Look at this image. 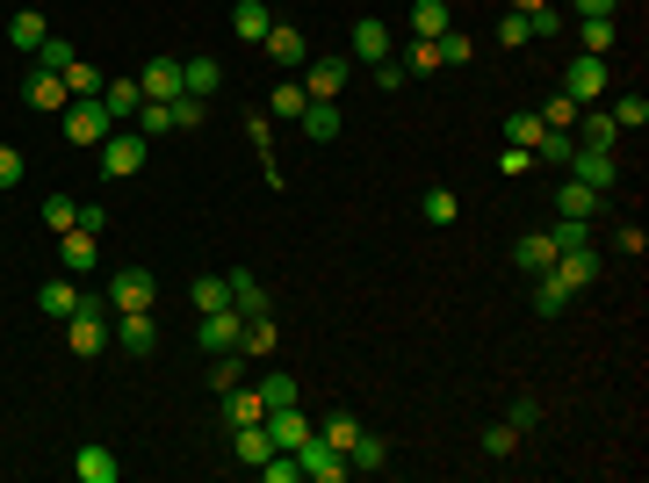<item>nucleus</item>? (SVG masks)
I'll list each match as a JSON object with an SVG mask.
<instances>
[{
    "label": "nucleus",
    "instance_id": "nucleus-1",
    "mask_svg": "<svg viewBox=\"0 0 649 483\" xmlns=\"http://www.w3.org/2000/svg\"><path fill=\"white\" fill-rule=\"evenodd\" d=\"M109 325H116V310H109V289H87L80 310L65 318V346H73L80 361H94V354H109Z\"/></svg>",
    "mask_w": 649,
    "mask_h": 483
},
{
    "label": "nucleus",
    "instance_id": "nucleus-5",
    "mask_svg": "<svg viewBox=\"0 0 649 483\" xmlns=\"http://www.w3.org/2000/svg\"><path fill=\"white\" fill-rule=\"evenodd\" d=\"M152 303H160L152 267H116V282H109V310H152Z\"/></svg>",
    "mask_w": 649,
    "mask_h": 483
},
{
    "label": "nucleus",
    "instance_id": "nucleus-47",
    "mask_svg": "<svg viewBox=\"0 0 649 483\" xmlns=\"http://www.w3.org/2000/svg\"><path fill=\"white\" fill-rule=\"evenodd\" d=\"M548 239H556V253H570V245H591V224H577V217H556V231H548Z\"/></svg>",
    "mask_w": 649,
    "mask_h": 483
},
{
    "label": "nucleus",
    "instance_id": "nucleus-38",
    "mask_svg": "<svg viewBox=\"0 0 649 483\" xmlns=\"http://www.w3.org/2000/svg\"><path fill=\"white\" fill-rule=\"evenodd\" d=\"M310 433H318V441H332V447L346 455V447H354V433H361V419H354V411H332V419L310 425Z\"/></svg>",
    "mask_w": 649,
    "mask_h": 483
},
{
    "label": "nucleus",
    "instance_id": "nucleus-40",
    "mask_svg": "<svg viewBox=\"0 0 649 483\" xmlns=\"http://www.w3.org/2000/svg\"><path fill=\"white\" fill-rule=\"evenodd\" d=\"M570 152H577V138H570V130H548V123H542V144H534V160L570 166Z\"/></svg>",
    "mask_w": 649,
    "mask_h": 483
},
{
    "label": "nucleus",
    "instance_id": "nucleus-51",
    "mask_svg": "<svg viewBox=\"0 0 649 483\" xmlns=\"http://www.w3.org/2000/svg\"><path fill=\"white\" fill-rule=\"evenodd\" d=\"M498 43H506V51H520V43H534V29H527V15H520V8H512V15L498 22Z\"/></svg>",
    "mask_w": 649,
    "mask_h": 483
},
{
    "label": "nucleus",
    "instance_id": "nucleus-46",
    "mask_svg": "<svg viewBox=\"0 0 649 483\" xmlns=\"http://www.w3.org/2000/svg\"><path fill=\"white\" fill-rule=\"evenodd\" d=\"M405 73H441V51H433V37H411V43H405Z\"/></svg>",
    "mask_w": 649,
    "mask_h": 483
},
{
    "label": "nucleus",
    "instance_id": "nucleus-34",
    "mask_svg": "<svg viewBox=\"0 0 649 483\" xmlns=\"http://www.w3.org/2000/svg\"><path fill=\"white\" fill-rule=\"evenodd\" d=\"M43 37H51V22H43L37 15V8H22V15L15 22H8V43H15V51H37V43Z\"/></svg>",
    "mask_w": 649,
    "mask_h": 483
},
{
    "label": "nucleus",
    "instance_id": "nucleus-7",
    "mask_svg": "<svg viewBox=\"0 0 649 483\" xmlns=\"http://www.w3.org/2000/svg\"><path fill=\"white\" fill-rule=\"evenodd\" d=\"M563 94L577 101V109H599V101H607V59H570V73H563Z\"/></svg>",
    "mask_w": 649,
    "mask_h": 483
},
{
    "label": "nucleus",
    "instance_id": "nucleus-59",
    "mask_svg": "<svg viewBox=\"0 0 649 483\" xmlns=\"http://www.w3.org/2000/svg\"><path fill=\"white\" fill-rule=\"evenodd\" d=\"M621 0H577V15H613Z\"/></svg>",
    "mask_w": 649,
    "mask_h": 483
},
{
    "label": "nucleus",
    "instance_id": "nucleus-3",
    "mask_svg": "<svg viewBox=\"0 0 649 483\" xmlns=\"http://www.w3.org/2000/svg\"><path fill=\"white\" fill-rule=\"evenodd\" d=\"M94 152H102V181H130V174H144V152H152V138H138V130H109Z\"/></svg>",
    "mask_w": 649,
    "mask_h": 483
},
{
    "label": "nucleus",
    "instance_id": "nucleus-43",
    "mask_svg": "<svg viewBox=\"0 0 649 483\" xmlns=\"http://www.w3.org/2000/svg\"><path fill=\"white\" fill-rule=\"evenodd\" d=\"M43 224H51V231H73V224H80V202L73 195H43Z\"/></svg>",
    "mask_w": 649,
    "mask_h": 483
},
{
    "label": "nucleus",
    "instance_id": "nucleus-13",
    "mask_svg": "<svg viewBox=\"0 0 649 483\" xmlns=\"http://www.w3.org/2000/svg\"><path fill=\"white\" fill-rule=\"evenodd\" d=\"M102 109H109V123H116V130H123L130 116H138V109H144V87H138V73H116V80L102 87Z\"/></svg>",
    "mask_w": 649,
    "mask_h": 483
},
{
    "label": "nucleus",
    "instance_id": "nucleus-33",
    "mask_svg": "<svg viewBox=\"0 0 649 483\" xmlns=\"http://www.w3.org/2000/svg\"><path fill=\"white\" fill-rule=\"evenodd\" d=\"M419 217L427 224H462V195H455V188H427V195H419Z\"/></svg>",
    "mask_w": 649,
    "mask_h": 483
},
{
    "label": "nucleus",
    "instance_id": "nucleus-44",
    "mask_svg": "<svg viewBox=\"0 0 649 483\" xmlns=\"http://www.w3.org/2000/svg\"><path fill=\"white\" fill-rule=\"evenodd\" d=\"M209 123V101H195V94H174V130H203Z\"/></svg>",
    "mask_w": 649,
    "mask_h": 483
},
{
    "label": "nucleus",
    "instance_id": "nucleus-60",
    "mask_svg": "<svg viewBox=\"0 0 649 483\" xmlns=\"http://www.w3.org/2000/svg\"><path fill=\"white\" fill-rule=\"evenodd\" d=\"M512 8H520V15H534V8H548V0H512Z\"/></svg>",
    "mask_w": 649,
    "mask_h": 483
},
{
    "label": "nucleus",
    "instance_id": "nucleus-23",
    "mask_svg": "<svg viewBox=\"0 0 649 483\" xmlns=\"http://www.w3.org/2000/svg\"><path fill=\"white\" fill-rule=\"evenodd\" d=\"M577 144H591V152H613L621 144V130H613V116H599V109H577V130H570Z\"/></svg>",
    "mask_w": 649,
    "mask_h": 483
},
{
    "label": "nucleus",
    "instance_id": "nucleus-20",
    "mask_svg": "<svg viewBox=\"0 0 649 483\" xmlns=\"http://www.w3.org/2000/svg\"><path fill=\"white\" fill-rule=\"evenodd\" d=\"M80 296H87V289H73V282H59V275H51V282L37 289V310H43L51 325H65L73 310H80Z\"/></svg>",
    "mask_w": 649,
    "mask_h": 483
},
{
    "label": "nucleus",
    "instance_id": "nucleus-55",
    "mask_svg": "<svg viewBox=\"0 0 649 483\" xmlns=\"http://www.w3.org/2000/svg\"><path fill=\"white\" fill-rule=\"evenodd\" d=\"M8 188H22V152L15 144H0V195H8Z\"/></svg>",
    "mask_w": 649,
    "mask_h": 483
},
{
    "label": "nucleus",
    "instance_id": "nucleus-12",
    "mask_svg": "<svg viewBox=\"0 0 649 483\" xmlns=\"http://www.w3.org/2000/svg\"><path fill=\"white\" fill-rule=\"evenodd\" d=\"M296 462H304V476H318V483H346V455L332 441H318V433L296 447Z\"/></svg>",
    "mask_w": 649,
    "mask_h": 483
},
{
    "label": "nucleus",
    "instance_id": "nucleus-30",
    "mask_svg": "<svg viewBox=\"0 0 649 483\" xmlns=\"http://www.w3.org/2000/svg\"><path fill=\"white\" fill-rule=\"evenodd\" d=\"M455 15H447V0H411V37H447Z\"/></svg>",
    "mask_w": 649,
    "mask_h": 483
},
{
    "label": "nucleus",
    "instance_id": "nucleus-31",
    "mask_svg": "<svg viewBox=\"0 0 649 483\" xmlns=\"http://www.w3.org/2000/svg\"><path fill=\"white\" fill-rule=\"evenodd\" d=\"M304 109H310L304 80H296V73H282V87H275V94H267V116H289V123H296V116H304Z\"/></svg>",
    "mask_w": 649,
    "mask_h": 483
},
{
    "label": "nucleus",
    "instance_id": "nucleus-52",
    "mask_svg": "<svg viewBox=\"0 0 649 483\" xmlns=\"http://www.w3.org/2000/svg\"><path fill=\"white\" fill-rule=\"evenodd\" d=\"M512 447H520V433H512V425H491V433H484V455H491V462H506Z\"/></svg>",
    "mask_w": 649,
    "mask_h": 483
},
{
    "label": "nucleus",
    "instance_id": "nucleus-50",
    "mask_svg": "<svg viewBox=\"0 0 649 483\" xmlns=\"http://www.w3.org/2000/svg\"><path fill=\"white\" fill-rule=\"evenodd\" d=\"M506 425H512V433H520V441H527L534 425H542V404H534V397H520V404H512V411H506Z\"/></svg>",
    "mask_w": 649,
    "mask_h": 483
},
{
    "label": "nucleus",
    "instance_id": "nucleus-54",
    "mask_svg": "<svg viewBox=\"0 0 649 483\" xmlns=\"http://www.w3.org/2000/svg\"><path fill=\"white\" fill-rule=\"evenodd\" d=\"M260 397H267V411H275V404H296V383H289V376H260Z\"/></svg>",
    "mask_w": 649,
    "mask_h": 483
},
{
    "label": "nucleus",
    "instance_id": "nucleus-26",
    "mask_svg": "<svg viewBox=\"0 0 649 483\" xmlns=\"http://www.w3.org/2000/svg\"><path fill=\"white\" fill-rule=\"evenodd\" d=\"M296 123H304V138H310V144H332V138H340V101H310Z\"/></svg>",
    "mask_w": 649,
    "mask_h": 483
},
{
    "label": "nucleus",
    "instance_id": "nucleus-29",
    "mask_svg": "<svg viewBox=\"0 0 649 483\" xmlns=\"http://www.w3.org/2000/svg\"><path fill=\"white\" fill-rule=\"evenodd\" d=\"M548 260H556V239H548V231H527V239L512 245V267H520V275H542Z\"/></svg>",
    "mask_w": 649,
    "mask_h": 483
},
{
    "label": "nucleus",
    "instance_id": "nucleus-11",
    "mask_svg": "<svg viewBox=\"0 0 649 483\" xmlns=\"http://www.w3.org/2000/svg\"><path fill=\"white\" fill-rule=\"evenodd\" d=\"M59 260H65V275H73V282H80V275H94V267H102L94 231H80V224H73V231H59Z\"/></svg>",
    "mask_w": 649,
    "mask_h": 483
},
{
    "label": "nucleus",
    "instance_id": "nucleus-24",
    "mask_svg": "<svg viewBox=\"0 0 649 483\" xmlns=\"http://www.w3.org/2000/svg\"><path fill=\"white\" fill-rule=\"evenodd\" d=\"M73 476L80 483H116V455H109L102 441H87L80 455H73Z\"/></svg>",
    "mask_w": 649,
    "mask_h": 483
},
{
    "label": "nucleus",
    "instance_id": "nucleus-15",
    "mask_svg": "<svg viewBox=\"0 0 649 483\" xmlns=\"http://www.w3.org/2000/svg\"><path fill=\"white\" fill-rule=\"evenodd\" d=\"M224 282H231V310H239V318H267V289H260L253 267H231Z\"/></svg>",
    "mask_w": 649,
    "mask_h": 483
},
{
    "label": "nucleus",
    "instance_id": "nucleus-35",
    "mask_svg": "<svg viewBox=\"0 0 649 483\" xmlns=\"http://www.w3.org/2000/svg\"><path fill=\"white\" fill-rule=\"evenodd\" d=\"M260 354H275V325H267V318H245V332H239V361H260Z\"/></svg>",
    "mask_w": 649,
    "mask_h": 483
},
{
    "label": "nucleus",
    "instance_id": "nucleus-49",
    "mask_svg": "<svg viewBox=\"0 0 649 483\" xmlns=\"http://www.w3.org/2000/svg\"><path fill=\"white\" fill-rule=\"evenodd\" d=\"M542 123H548V130H577V101H570V94H556V101L542 109Z\"/></svg>",
    "mask_w": 649,
    "mask_h": 483
},
{
    "label": "nucleus",
    "instance_id": "nucleus-56",
    "mask_svg": "<svg viewBox=\"0 0 649 483\" xmlns=\"http://www.w3.org/2000/svg\"><path fill=\"white\" fill-rule=\"evenodd\" d=\"M527 166H534L527 144H506V152H498V174H527Z\"/></svg>",
    "mask_w": 649,
    "mask_h": 483
},
{
    "label": "nucleus",
    "instance_id": "nucleus-28",
    "mask_svg": "<svg viewBox=\"0 0 649 483\" xmlns=\"http://www.w3.org/2000/svg\"><path fill=\"white\" fill-rule=\"evenodd\" d=\"M577 43H585L591 59H607L613 43H621V29H613V15H577Z\"/></svg>",
    "mask_w": 649,
    "mask_h": 483
},
{
    "label": "nucleus",
    "instance_id": "nucleus-19",
    "mask_svg": "<svg viewBox=\"0 0 649 483\" xmlns=\"http://www.w3.org/2000/svg\"><path fill=\"white\" fill-rule=\"evenodd\" d=\"M390 51H397V37H390V22H354V59H368V65H383Z\"/></svg>",
    "mask_w": 649,
    "mask_h": 483
},
{
    "label": "nucleus",
    "instance_id": "nucleus-27",
    "mask_svg": "<svg viewBox=\"0 0 649 483\" xmlns=\"http://www.w3.org/2000/svg\"><path fill=\"white\" fill-rule=\"evenodd\" d=\"M346 469H368V476H376V469H390V441H383V433H354Z\"/></svg>",
    "mask_w": 649,
    "mask_h": 483
},
{
    "label": "nucleus",
    "instance_id": "nucleus-9",
    "mask_svg": "<svg viewBox=\"0 0 649 483\" xmlns=\"http://www.w3.org/2000/svg\"><path fill=\"white\" fill-rule=\"evenodd\" d=\"M260 51L282 65V73H304V65H310V43H304V29H296V22H275V29L260 37Z\"/></svg>",
    "mask_w": 649,
    "mask_h": 483
},
{
    "label": "nucleus",
    "instance_id": "nucleus-22",
    "mask_svg": "<svg viewBox=\"0 0 649 483\" xmlns=\"http://www.w3.org/2000/svg\"><path fill=\"white\" fill-rule=\"evenodd\" d=\"M217 87H224V65H217V59H181V94L209 101Z\"/></svg>",
    "mask_w": 649,
    "mask_h": 483
},
{
    "label": "nucleus",
    "instance_id": "nucleus-21",
    "mask_svg": "<svg viewBox=\"0 0 649 483\" xmlns=\"http://www.w3.org/2000/svg\"><path fill=\"white\" fill-rule=\"evenodd\" d=\"M267 419V397H260V383H253V390H224V425H260Z\"/></svg>",
    "mask_w": 649,
    "mask_h": 483
},
{
    "label": "nucleus",
    "instance_id": "nucleus-16",
    "mask_svg": "<svg viewBox=\"0 0 649 483\" xmlns=\"http://www.w3.org/2000/svg\"><path fill=\"white\" fill-rule=\"evenodd\" d=\"M260 425H267V441H275V447H304V441H310V419L296 411V404H275Z\"/></svg>",
    "mask_w": 649,
    "mask_h": 483
},
{
    "label": "nucleus",
    "instance_id": "nucleus-42",
    "mask_svg": "<svg viewBox=\"0 0 649 483\" xmlns=\"http://www.w3.org/2000/svg\"><path fill=\"white\" fill-rule=\"evenodd\" d=\"M65 87H73V101H80V94H102V87H109V73H94L87 59H73V65H65Z\"/></svg>",
    "mask_w": 649,
    "mask_h": 483
},
{
    "label": "nucleus",
    "instance_id": "nucleus-36",
    "mask_svg": "<svg viewBox=\"0 0 649 483\" xmlns=\"http://www.w3.org/2000/svg\"><path fill=\"white\" fill-rule=\"evenodd\" d=\"M188 296H195V310H224V303H231V282H224V275H195Z\"/></svg>",
    "mask_w": 649,
    "mask_h": 483
},
{
    "label": "nucleus",
    "instance_id": "nucleus-10",
    "mask_svg": "<svg viewBox=\"0 0 649 483\" xmlns=\"http://www.w3.org/2000/svg\"><path fill=\"white\" fill-rule=\"evenodd\" d=\"M570 181H585V188H599V195H613V188H621V166H613V152L577 144V152H570Z\"/></svg>",
    "mask_w": 649,
    "mask_h": 483
},
{
    "label": "nucleus",
    "instance_id": "nucleus-37",
    "mask_svg": "<svg viewBox=\"0 0 649 483\" xmlns=\"http://www.w3.org/2000/svg\"><path fill=\"white\" fill-rule=\"evenodd\" d=\"M138 138H174V101H144L138 109Z\"/></svg>",
    "mask_w": 649,
    "mask_h": 483
},
{
    "label": "nucleus",
    "instance_id": "nucleus-17",
    "mask_svg": "<svg viewBox=\"0 0 649 483\" xmlns=\"http://www.w3.org/2000/svg\"><path fill=\"white\" fill-rule=\"evenodd\" d=\"M599 209H607V195H599V188H585V181H563V188H556V217H577V224H591Z\"/></svg>",
    "mask_w": 649,
    "mask_h": 483
},
{
    "label": "nucleus",
    "instance_id": "nucleus-4",
    "mask_svg": "<svg viewBox=\"0 0 649 483\" xmlns=\"http://www.w3.org/2000/svg\"><path fill=\"white\" fill-rule=\"evenodd\" d=\"M109 346H123V354H152L160 346V318L152 310H116V325H109Z\"/></svg>",
    "mask_w": 649,
    "mask_h": 483
},
{
    "label": "nucleus",
    "instance_id": "nucleus-45",
    "mask_svg": "<svg viewBox=\"0 0 649 483\" xmlns=\"http://www.w3.org/2000/svg\"><path fill=\"white\" fill-rule=\"evenodd\" d=\"M433 51H441V65H469V59H476V43H469L462 29H447V37H433Z\"/></svg>",
    "mask_w": 649,
    "mask_h": 483
},
{
    "label": "nucleus",
    "instance_id": "nucleus-53",
    "mask_svg": "<svg viewBox=\"0 0 649 483\" xmlns=\"http://www.w3.org/2000/svg\"><path fill=\"white\" fill-rule=\"evenodd\" d=\"M209 383H217V397L224 390H239L245 376H239V354H217V368H209Z\"/></svg>",
    "mask_w": 649,
    "mask_h": 483
},
{
    "label": "nucleus",
    "instance_id": "nucleus-2",
    "mask_svg": "<svg viewBox=\"0 0 649 483\" xmlns=\"http://www.w3.org/2000/svg\"><path fill=\"white\" fill-rule=\"evenodd\" d=\"M59 130H65V144H80V152H94V144L116 130L109 123V109H102V94H80V101H65V116H59Z\"/></svg>",
    "mask_w": 649,
    "mask_h": 483
},
{
    "label": "nucleus",
    "instance_id": "nucleus-32",
    "mask_svg": "<svg viewBox=\"0 0 649 483\" xmlns=\"http://www.w3.org/2000/svg\"><path fill=\"white\" fill-rule=\"evenodd\" d=\"M231 29H239L245 43H260L267 29H275V15H267V0H239V8H231Z\"/></svg>",
    "mask_w": 649,
    "mask_h": 483
},
{
    "label": "nucleus",
    "instance_id": "nucleus-48",
    "mask_svg": "<svg viewBox=\"0 0 649 483\" xmlns=\"http://www.w3.org/2000/svg\"><path fill=\"white\" fill-rule=\"evenodd\" d=\"M506 144H542V116H506Z\"/></svg>",
    "mask_w": 649,
    "mask_h": 483
},
{
    "label": "nucleus",
    "instance_id": "nucleus-41",
    "mask_svg": "<svg viewBox=\"0 0 649 483\" xmlns=\"http://www.w3.org/2000/svg\"><path fill=\"white\" fill-rule=\"evenodd\" d=\"M29 59H37V65H43V73H65V65L80 59V51H73V43H65V37H43V43H37V51H29Z\"/></svg>",
    "mask_w": 649,
    "mask_h": 483
},
{
    "label": "nucleus",
    "instance_id": "nucleus-18",
    "mask_svg": "<svg viewBox=\"0 0 649 483\" xmlns=\"http://www.w3.org/2000/svg\"><path fill=\"white\" fill-rule=\"evenodd\" d=\"M138 87H144V101H174V94H181V59L138 65Z\"/></svg>",
    "mask_w": 649,
    "mask_h": 483
},
{
    "label": "nucleus",
    "instance_id": "nucleus-57",
    "mask_svg": "<svg viewBox=\"0 0 649 483\" xmlns=\"http://www.w3.org/2000/svg\"><path fill=\"white\" fill-rule=\"evenodd\" d=\"M527 29H534V37H556V29H563V15H556V8H534Z\"/></svg>",
    "mask_w": 649,
    "mask_h": 483
},
{
    "label": "nucleus",
    "instance_id": "nucleus-14",
    "mask_svg": "<svg viewBox=\"0 0 649 483\" xmlns=\"http://www.w3.org/2000/svg\"><path fill=\"white\" fill-rule=\"evenodd\" d=\"M296 80H304L310 101H340V87H346V59H310Z\"/></svg>",
    "mask_w": 649,
    "mask_h": 483
},
{
    "label": "nucleus",
    "instance_id": "nucleus-25",
    "mask_svg": "<svg viewBox=\"0 0 649 483\" xmlns=\"http://www.w3.org/2000/svg\"><path fill=\"white\" fill-rule=\"evenodd\" d=\"M231 455H239L245 469H260L267 455H275V441H267V425H231Z\"/></svg>",
    "mask_w": 649,
    "mask_h": 483
},
{
    "label": "nucleus",
    "instance_id": "nucleus-8",
    "mask_svg": "<svg viewBox=\"0 0 649 483\" xmlns=\"http://www.w3.org/2000/svg\"><path fill=\"white\" fill-rule=\"evenodd\" d=\"M22 101H29L37 116H65L73 87H65V73H43V65H29V80H22Z\"/></svg>",
    "mask_w": 649,
    "mask_h": 483
},
{
    "label": "nucleus",
    "instance_id": "nucleus-58",
    "mask_svg": "<svg viewBox=\"0 0 649 483\" xmlns=\"http://www.w3.org/2000/svg\"><path fill=\"white\" fill-rule=\"evenodd\" d=\"M642 245H649V231H635V224H621V253H628V260H642Z\"/></svg>",
    "mask_w": 649,
    "mask_h": 483
},
{
    "label": "nucleus",
    "instance_id": "nucleus-6",
    "mask_svg": "<svg viewBox=\"0 0 649 483\" xmlns=\"http://www.w3.org/2000/svg\"><path fill=\"white\" fill-rule=\"evenodd\" d=\"M239 332H245V318L231 310V303L195 318V346H203V354H239Z\"/></svg>",
    "mask_w": 649,
    "mask_h": 483
},
{
    "label": "nucleus",
    "instance_id": "nucleus-39",
    "mask_svg": "<svg viewBox=\"0 0 649 483\" xmlns=\"http://www.w3.org/2000/svg\"><path fill=\"white\" fill-rule=\"evenodd\" d=\"M607 116H613V130L628 138V130H642V123H649V101H642V94H621V101L607 109Z\"/></svg>",
    "mask_w": 649,
    "mask_h": 483
}]
</instances>
